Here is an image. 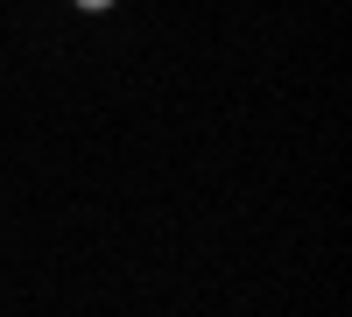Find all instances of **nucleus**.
Here are the masks:
<instances>
[{
	"label": "nucleus",
	"instance_id": "obj_1",
	"mask_svg": "<svg viewBox=\"0 0 352 317\" xmlns=\"http://www.w3.org/2000/svg\"><path fill=\"white\" fill-rule=\"evenodd\" d=\"M78 8H113V0H78Z\"/></svg>",
	"mask_w": 352,
	"mask_h": 317
}]
</instances>
